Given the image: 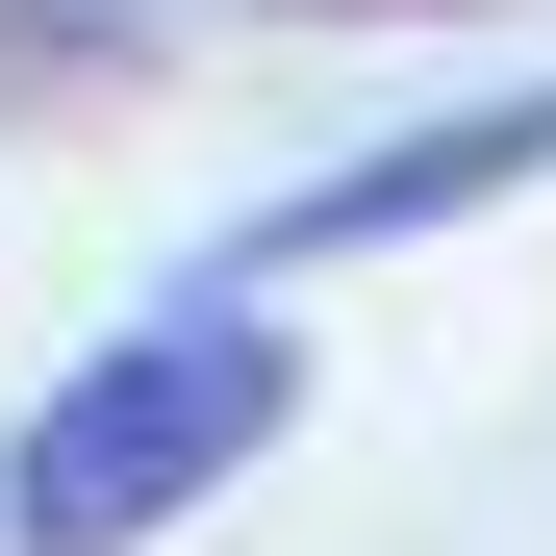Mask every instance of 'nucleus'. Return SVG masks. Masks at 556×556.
Listing matches in <instances>:
<instances>
[{
  "label": "nucleus",
  "instance_id": "1",
  "mask_svg": "<svg viewBox=\"0 0 556 556\" xmlns=\"http://www.w3.org/2000/svg\"><path fill=\"white\" fill-rule=\"evenodd\" d=\"M278 430H304V329H278L253 278H203V304L102 329L26 430H0V556H152V531H203Z\"/></svg>",
  "mask_w": 556,
  "mask_h": 556
},
{
  "label": "nucleus",
  "instance_id": "2",
  "mask_svg": "<svg viewBox=\"0 0 556 556\" xmlns=\"http://www.w3.org/2000/svg\"><path fill=\"white\" fill-rule=\"evenodd\" d=\"M531 177H556V76H531V102H455V127H380V152H329L304 203H253V228H228V278H329V253L481 228V203H531Z\"/></svg>",
  "mask_w": 556,
  "mask_h": 556
},
{
  "label": "nucleus",
  "instance_id": "3",
  "mask_svg": "<svg viewBox=\"0 0 556 556\" xmlns=\"http://www.w3.org/2000/svg\"><path fill=\"white\" fill-rule=\"evenodd\" d=\"M127 0H0V127H51V102H127Z\"/></svg>",
  "mask_w": 556,
  "mask_h": 556
},
{
  "label": "nucleus",
  "instance_id": "4",
  "mask_svg": "<svg viewBox=\"0 0 556 556\" xmlns=\"http://www.w3.org/2000/svg\"><path fill=\"white\" fill-rule=\"evenodd\" d=\"M278 26H455V0H278Z\"/></svg>",
  "mask_w": 556,
  "mask_h": 556
}]
</instances>
